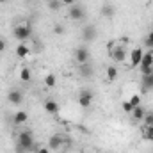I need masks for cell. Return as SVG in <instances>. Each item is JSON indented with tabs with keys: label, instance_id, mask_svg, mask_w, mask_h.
Returning <instances> with one entry per match:
<instances>
[{
	"label": "cell",
	"instance_id": "d6986e66",
	"mask_svg": "<svg viewBox=\"0 0 153 153\" xmlns=\"http://www.w3.org/2000/svg\"><path fill=\"white\" fill-rule=\"evenodd\" d=\"M105 78H107V82H114L116 78H117V68H116V66H107V70H105Z\"/></svg>",
	"mask_w": 153,
	"mask_h": 153
},
{
	"label": "cell",
	"instance_id": "83f0119b",
	"mask_svg": "<svg viewBox=\"0 0 153 153\" xmlns=\"http://www.w3.org/2000/svg\"><path fill=\"white\" fill-rule=\"evenodd\" d=\"M34 153H52V150H50L48 146H36Z\"/></svg>",
	"mask_w": 153,
	"mask_h": 153
},
{
	"label": "cell",
	"instance_id": "ffe728a7",
	"mask_svg": "<svg viewBox=\"0 0 153 153\" xmlns=\"http://www.w3.org/2000/svg\"><path fill=\"white\" fill-rule=\"evenodd\" d=\"M143 139L153 143V125H144L143 126Z\"/></svg>",
	"mask_w": 153,
	"mask_h": 153
},
{
	"label": "cell",
	"instance_id": "4dcf8cb0",
	"mask_svg": "<svg viewBox=\"0 0 153 153\" xmlns=\"http://www.w3.org/2000/svg\"><path fill=\"white\" fill-rule=\"evenodd\" d=\"M62 2V5H73V4H76V0H61Z\"/></svg>",
	"mask_w": 153,
	"mask_h": 153
},
{
	"label": "cell",
	"instance_id": "1f68e13d",
	"mask_svg": "<svg viewBox=\"0 0 153 153\" xmlns=\"http://www.w3.org/2000/svg\"><path fill=\"white\" fill-rule=\"evenodd\" d=\"M7 2H9V0H0V4H7Z\"/></svg>",
	"mask_w": 153,
	"mask_h": 153
},
{
	"label": "cell",
	"instance_id": "e0dca14e",
	"mask_svg": "<svg viewBox=\"0 0 153 153\" xmlns=\"http://www.w3.org/2000/svg\"><path fill=\"white\" fill-rule=\"evenodd\" d=\"M27 119H29V114L25 111H18L16 114L13 116V123L14 125H23V123H27Z\"/></svg>",
	"mask_w": 153,
	"mask_h": 153
},
{
	"label": "cell",
	"instance_id": "f1b7e54d",
	"mask_svg": "<svg viewBox=\"0 0 153 153\" xmlns=\"http://www.w3.org/2000/svg\"><path fill=\"white\" fill-rule=\"evenodd\" d=\"M143 121H144V125H153V112H146Z\"/></svg>",
	"mask_w": 153,
	"mask_h": 153
},
{
	"label": "cell",
	"instance_id": "8992f818",
	"mask_svg": "<svg viewBox=\"0 0 153 153\" xmlns=\"http://www.w3.org/2000/svg\"><path fill=\"white\" fill-rule=\"evenodd\" d=\"M70 18L73 20V22H84L85 20V9L82 7V5H78V4H73V5H70Z\"/></svg>",
	"mask_w": 153,
	"mask_h": 153
},
{
	"label": "cell",
	"instance_id": "30bf717a",
	"mask_svg": "<svg viewBox=\"0 0 153 153\" xmlns=\"http://www.w3.org/2000/svg\"><path fill=\"white\" fill-rule=\"evenodd\" d=\"M143 55H144L143 48H134V50L130 52V66H132V68H139Z\"/></svg>",
	"mask_w": 153,
	"mask_h": 153
},
{
	"label": "cell",
	"instance_id": "4fadbf2b",
	"mask_svg": "<svg viewBox=\"0 0 153 153\" xmlns=\"http://www.w3.org/2000/svg\"><path fill=\"white\" fill-rule=\"evenodd\" d=\"M141 89H143V93H152L153 91V73L143 75V78H141Z\"/></svg>",
	"mask_w": 153,
	"mask_h": 153
},
{
	"label": "cell",
	"instance_id": "ac0fdd59",
	"mask_svg": "<svg viewBox=\"0 0 153 153\" xmlns=\"http://www.w3.org/2000/svg\"><path fill=\"white\" fill-rule=\"evenodd\" d=\"M144 116H146V111H144L141 105L134 107V111H132V119H134V121H143Z\"/></svg>",
	"mask_w": 153,
	"mask_h": 153
},
{
	"label": "cell",
	"instance_id": "7a4b0ae2",
	"mask_svg": "<svg viewBox=\"0 0 153 153\" xmlns=\"http://www.w3.org/2000/svg\"><path fill=\"white\" fill-rule=\"evenodd\" d=\"M13 34H14V38L18 39L20 43H23V41H27V39L30 38V34H32V27H30V23H20V25L14 27Z\"/></svg>",
	"mask_w": 153,
	"mask_h": 153
},
{
	"label": "cell",
	"instance_id": "9a60e30c",
	"mask_svg": "<svg viewBox=\"0 0 153 153\" xmlns=\"http://www.w3.org/2000/svg\"><path fill=\"white\" fill-rule=\"evenodd\" d=\"M29 53H30V48H29L25 43H20V45L16 46V57L25 59V57H29Z\"/></svg>",
	"mask_w": 153,
	"mask_h": 153
},
{
	"label": "cell",
	"instance_id": "3957f363",
	"mask_svg": "<svg viewBox=\"0 0 153 153\" xmlns=\"http://www.w3.org/2000/svg\"><path fill=\"white\" fill-rule=\"evenodd\" d=\"M139 70H141V75H150V73H153V52L152 50L144 52V55L141 59V64H139Z\"/></svg>",
	"mask_w": 153,
	"mask_h": 153
},
{
	"label": "cell",
	"instance_id": "5b68a950",
	"mask_svg": "<svg viewBox=\"0 0 153 153\" xmlns=\"http://www.w3.org/2000/svg\"><path fill=\"white\" fill-rule=\"evenodd\" d=\"M93 100H94V96H93V93L89 89H82L80 91V94H78V105L82 109H89L91 103H93Z\"/></svg>",
	"mask_w": 153,
	"mask_h": 153
},
{
	"label": "cell",
	"instance_id": "4316f807",
	"mask_svg": "<svg viewBox=\"0 0 153 153\" xmlns=\"http://www.w3.org/2000/svg\"><path fill=\"white\" fill-rule=\"evenodd\" d=\"M64 32H66V29H64L62 25H55V27H53V34H55V36H62Z\"/></svg>",
	"mask_w": 153,
	"mask_h": 153
},
{
	"label": "cell",
	"instance_id": "7402d4cb",
	"mask_svg": "<svg viewBox=\"0 0 153 153\" xmlns=\"http://www.w3.org/2000/svg\"><path fill=\"white\" fill-rule=\"evenodd\" d=\"M55 84H57V78H55L53 73H48V75L45 76V85H46V87H53Z\"/></svg>",
	"mask_w": 153,
	"mask_h": 153
},
{
	"label": "cell",
	"instance_id": "6da1fadb",
	"mask_svg": "<svg viewBox=\"0 0 153 153\" xmlns=\"http://www.w3.org/2000/svg\"><path fill=\"white\" fill-rule=\"evenodd\" d=\"M34 137L30 130H22L16 137V153H25V152H34Z\"/></svg>",
	"mask_w": 153,
	"mask_h": 153
},
{
	"label": "cell",
	"instance_id": "44dd1931",
	"mask_svg": "<svg viewBox=\"0 0 153 153\" xmlns=\"http://www.w3.org/2000/svg\"><path fill=\"white\" fill-rule=\"evenodd\" d=\"M30 78H32V73H30V70L27 66L20 68V80L22 82H30Z\"/></svg>",
	"mask_w": 153,
	"mask_h": 153
},
{
	"label": "cell",
	"instance_id": "52a82bcc",
	"mask_svg": "<svg viewBox=\"0 0 153 153\" xmlns=\"http://www.w3.org/2000/svg\"><path fill=\"white\" fill-rule=\"evenodd\" d=\"M73 57H75V62L76 64H84V62H89V50L85 48V46H78L75 50V53H73Z\"/></svg>",
	"mask_w": 153,
	"mask_h": 153
},
{
	"label": "cell",
	"instance_id": "f546056e",
	"mask_svg": "<svg viewBox=\"0 0 153 153\" xmlns=\"http://www.w3.org/2000/svg\"><path fill=\"white\" fill-rule=\"evenodd\" d=\"M5 48H7V43H5V39H0V53H2V52H5Z\"/></svg>",
	"mask_w": 153,
	"mask_h": 153
},
{
	"label": "cell",
	"instance_id": "2e32d148",
	"mask_svg": "<svg viewBox=\"0 0 153 153\" xmlns=\"http://www.w3.org/2000/svg\"><path fill=\"white\" fill-rule=\"evenodd\" d=\"M45 111H46L48 114H57V112H59V103H57L55 100H46V102H45Z\"/></svg>",
	"mask_w": 153,
	"mask_h": 153
},
{
	"label": "cell",
	"instance_id": "d4e9b609",
	"mask_svg": "<svg viewBox=\"0 0 153 153\" xmlns=\"http://www.w3.org/2000/svg\"><path fill=\"white\" fill-rule=\"evenodd\" d=\"M144 46H146V48H153V30L144 38Z\"/></svg>",
	"mask_w": 153,
	"mask_h": 153
},
{
	"label": "cell",
	"instance_id": "cb8c5ba5",
	"mask_svg": "<svg viewBox=\"0 0 153 153\" xmlns=\"http://www.w3.org/2000/svg\"><path fill=\"white\" fill-rule=\"evenodd\" d=\"M121 107H123V111H125L126 114H132V111H134V105H132L128 100H125V102L121 103Z\"/></svg>",
	"mask_w": 153,
	"mask_h": 153
},
{
	"label": "cell",
	"instance_id": "9c48e42d",
	"mask_svg": "<svg viewBox=\"0 0 153 153\" xmlns=\"http://www.w3.org/2000/svg\"><path fill=\"white\" fill-rule=\"evenodd\" d=\"M96 27L94 25H85L84 29H82V39L85 41V43H93L94 39H96Z\"/></svg>",
	"mask_w": 153,
	"mask_h": 153
},
{
	"label": "cell",
	"instance_id": "8fae6325",
	"mask_svg": "<svg viewBox=\"0 0 153 153\" xmlns=\"http://www.w3.org/2000/svg\"><path fill=\"white\" fill-rule=\"evenodd\" d=\"M62 144H64V139H62L61 135H52V137L48 139V148H50L52 152H59V150L62 148Z\"/></svg>",
	"mask_w": 153,
	"mask_h": 153
},
{
	"label": "cell",
	"instance_id": "484cf974",
	"mask_svg": "<svg viewBox=\"0 0 153 153\" xmlns=\"http://www.w3.org/2000/svg\"><path fill=\"white\" fill-rule=\"evenodd\" d=\"M128 102H130L134 107H137V105H141V96H139V94H132Z\"/></svg>",
	"mask_w": 153,
	"mask_h": 153
},
{
	"label": "cell",
	"instance_id": "5bb4252c",
	"mask_svg": "<svg viewBox=\"0 0 153 153\" xmlns=\"http://www.w3.org/2000/svg\"><path fill=\"white\" fill-rule=\"evenodd\" d=\"M100 13H102V16H105L107 20H111V18H114V14H116V7L112 4H103Z\"/></svg>",
	"mask_w": 153,
	"mask_h": 153
},
{
	"label": "cell",
	"instance_id": "603a6c76",
	"mask_svg": "<svg viewBox=\"0 0 153 153\" xmlns=\"http://www.w3.org/2000/svg\"><path fill=\"white\" fill-rule=\"evenodd\" d=\"M62 7V2L61 0H48V9L50 11H59Z\"/></svg>",
	"mask_w": 153,
	"mask_h": 153
},
{
	"label": "cell",
	"instance_id": "7c38bea8",
	"mask_svg": "<svg viewBox=\"0 0 153 153\" xmlns=\"http://www.w3.org/2000/svg\"><path fill=\"white\" fill-rule=\"evenodd\" d=\"M78 73L84 78H91L94 75V68H93L91 62H84V64H78Z\"/></svg>",
	"mask_w": 153,
	"mask_h": 153
},
{
	"label": "cell",
	"instance_id": "277c9868",
	"mask_svg": "<svg viewBox=\"0 0 153 153\" xmlns=\"http://www.w3.org/2000/svg\"><path fill=\"white\" fill-rule=\"evenodd\" d=\"M111 57L116 62H125L126 61V48H125V45H119V43L111 45Z\"/></svg>",
	"mask_w": 153,
	"mask_h": 153
},
{
	"label": "cell",
	"instance_id": "ba28073f",
	"mask_svg": "<svg viewBox=\"0 0 153 153\" xmlns=\"http://www.w3.org/2000/svg\"><path fill=\"white\" fill-rule=\"evenodd\" d=\"M7 102H9L11 105H22V102H23V93H22L20 89H11V91L7 93Z\"/></svg>",
	"mask_w": 153,
	"mask_h": 153
}]
</instances>
